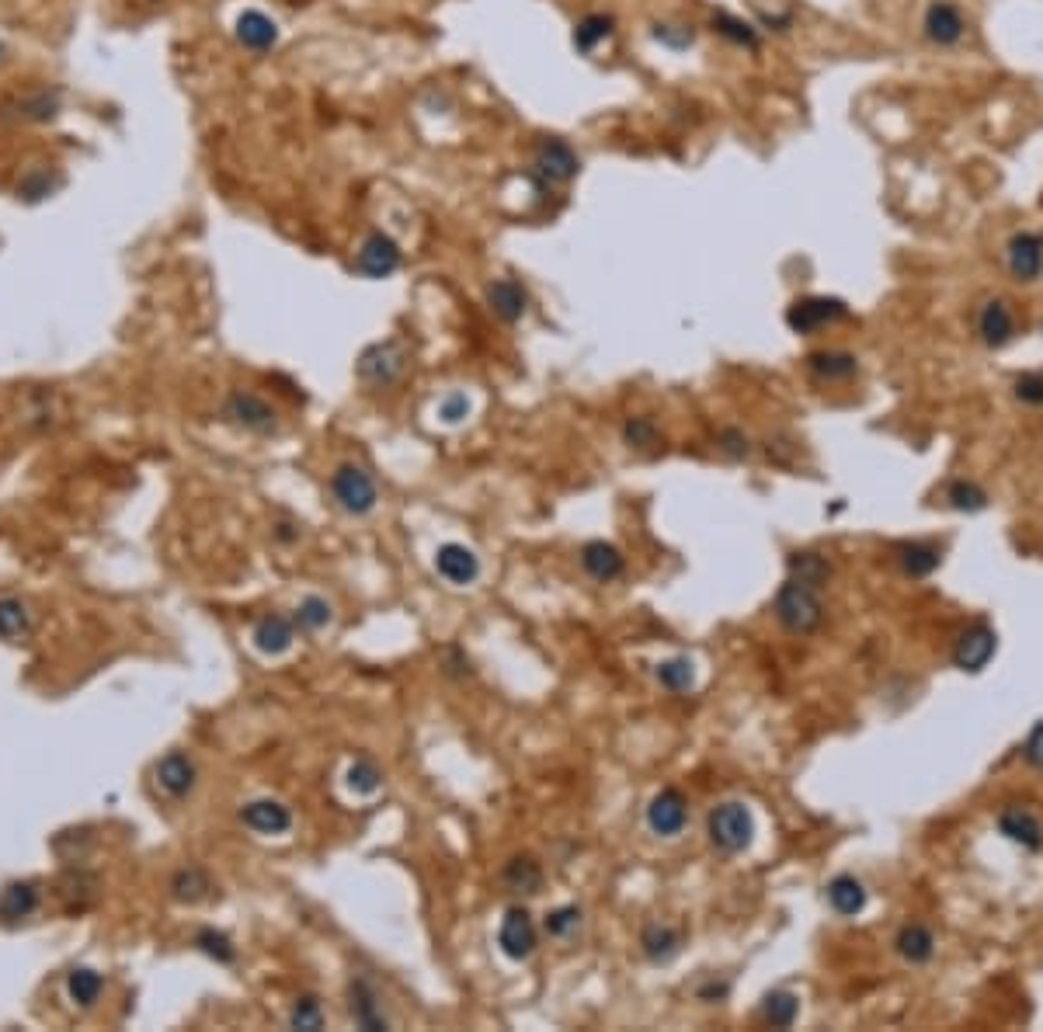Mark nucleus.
<instances>
[{
    "instance_id": "obj_1",
    "label": "nucleus",
    "mask_w": 1043,
    "mask_h": 1032,
    "mask_svg": "<svg viewBox=\"0 0 1043 1032\" xmlns=\"http://www.w3.org/2000/svg\"><path fill=\"white\" fill-rule=\"evenodd\" d=\"M775 619H780L783 629H790V633H796V637L814 633L825 619V605L818 598V588L790 578L780 588V595H775Z\"/></svg>"
},
{
    "instance_id": "obj_2",
    "label": "nucleus",
    "mask_w": 1043,
    "mask_h": 1032,
    "mask_svg": "<svg viewBox=\"0 0 1043 1032\" xmlns=\"http://www.w3.org/2000/svg\"><path fill=\"white\" fill-rule=\"evenodd\" d=\"M707 834L713 841V849H720L724 855H737V852H745L751 845L755 817H751V810L745 807V803L727 799V803H720V807L710 810Z\"/></svg>"
},
{
    "instance_id": "obj_3",
    "label": "nucleus",
    "mask_w": 1043,
    "mask_h": 1032,
    "mask_svg": "<svg viewBox=\"0 0 1043 1032\" xmlns=\"http://www.w3.org/2000/svg\"><path fill=\"white\" fill-rule=\"evenodd\" d=\"M407 348L396 337L376 341L358 355L355 361V376L366 382V387H393L396 379L407 372Z\"/></svg>"
},
{
    "instance_id": "obj_4",
    "label": "nucleus",
    "mask_w": 1043,
    "mask_h": 1032,
    "mask_svg": "<svg viewBox=\"0 0 1043 1032\" xmlns=\"http://www.w3.org/2000/svg\"><path fill=\"white\" fill-rule=\"evenodd\" d=\"M967 14L957 0H928L922 14V38L933 49H957L967 38Z\"/></svg>"
},
{
    "instance_id": "obj_5",
    "label": "nucleus",
    "mask_w": 1043,
    "mask_h": 1032,
    "mask_svg": "<svg viewBox=\"0 0 1043 1032\" xmlns=\"http://www.w3.org/2000/svg\"><path fill=\"white\" fill-rule=\"evenodd\" d=\"M533 170L543 185H567L581 175V157L578 150L560 140V137H546L536 143V153H533Z\"/></svg>"
},
{
    "instance_id": "obj_6",
    "label": "nucleus",
    "mask_w": 1043,
    "mask_h": 1032,
    "mask_svg": "<svg viewBox=\"0 0 1043 1032\" xmlns=\"http://www.w3.org/2000/svg\"><path fill=\"white\" fill-rule=\"evenodd\" d=\"M849 320V306L834 296H804L786 310V323L793 334H818L821 328Z\"/></svg>"
},
{
    "instance_id": "obj_7",
    "label": "nucleus",
    "mask_w": 1043,
    "mask_h": 1032,
    "mask_svg": "<svg viewBox=\"0 0 1043 1032\" xmlns=\"http://www.w3.org/2000/svg\"><path fill=\"white\" fill-rule=\"evenodd\" d=\"M331 494H334V501H337V508L341 511H348V514H369L372 508H376V484H372V476L363 470V466H352V463H345V466H337L334 470V476H331Z\"/></svg>"
},
{
    "instance_id": "obj_8",
    "label": "nucleus",
    "mask_w": 1043,
    "mask_h": 1032,
    "mask_svg": "<svg viewBox=\"0 0 1043 1032\" xmlns=\"http://www.w3.org/2000/svg\"><path fill=\"white\" fill-rule=\"evenodd\" d=\"M223 420L234 428H244L251 435H275L278 431V414L269 400L254 393H230L223 404Z\"/></svg>"
},
{
    "instance_id": "obj_9",
    "label": "nucleus",
    "mask_w": 1043,
    "mask_h": 1032,
    "mask_svg": "<svg viewBox=\"0 0 1043 1032\" xmlns=\"http://www.w3.org/2000/svg\"><path fill=\"white\" fill-rule=\"evenodd\" d=\"M1005 268L1022 285H1030L1043 275V229H1016L1005 240Z\"/></svg>"
},
{
    "instance_id": "obj_10",
    "label": "nucleus",
    "mask_w": 1043,
    "mask_h": 1032,
    "mask_svg": "<svg viewBox=\"0 0 1043 1032\" xmlns=\"http://www.w3.org/2000/svg\"><path fill=\"white\" fill-rule=\"evenodd\" d=\"M355 264H358V272H363L366 278H390L393 272H401L404 251L390 234L376 229V234H369L363 240V247H358V261Z\"/></svg>"
},
{
    "instance_id": "obj_11",
    "label": "nucleus",
    "mask_w": 1043,
    "mask_h": 1032,
    "mask_svg": "<svg viewBox=\"0 0 1043 1032\" xmlns=\"http://www.w3.org/2000/svg\"><path fill=\"white\" fill-rule=\"evenodd\" d=\"M498 946L508 960H519V963L529 960L540 946V932H536L533 914H529L525 908H508V914L501 917V928H498Z\"/></svg>"
},
{
    "instance_id": "obj_12",
    "label": "nucleus",
    "mask_w": 1043,
    "mask_h": 1032,
    "mask_svg": "<svg viewBox=\"0 0 1043 1032\" xmlns=\"http://www.w3.org/2000/svg\"><path fill=\"white\" fill-rule=\"evenodd\" d=\"M60 108H63L60 91H28L22 98H11L0 105V119L43 126V122H52L56 115H60Z\"/></svg>"
},
{
    "instance_id": "obj_13",
    "label": "nucleus",
    "mask_w": 1043,
    "mask_h": 1032,
    "mask_svg": "<svg viewBox=\"0 0 1043 1032\" xmlns=\"http://www.w3.org/2000/svg\"><path fill=\"white\" fill-rule=\"evenodd\" d=\"M154 779H157V786H161V793H164V796H170V799H185L188 793L195 790V782H199V769H195L192 755H185V751H167V755L154 764Z\"/></svg>"
},
{
    "instance_id": "obj_14",
    "label": "nucleus",
    "mask_w": 1043,
    "mask_h": 1032,
    "mask_svg": "<svg viewBox=\"0 0 1043 1032\" xmlns=\"http://www.w3.org/2000/svg\"><path fill=\"white\" fill-rule=\"evenodd\" d=\"M689 825V803L678 790H661L651 803H648V828L657 838H675Z\"/></svg>"
},
{
    "instance_id": "obj_15",
    "label": "nucleus",
    "mask_w": 1043,
    "mask_h": 1032,
    "mask_svg": "<svg viewBox=\"0 0 1043 1032\" xmlns=\"http://www.w3.org/2000/svg\"><path fill=\"white\" fill-rule=\"evenodd\" d=\"M240 820L248 825L254 834H269V838H275V834H286L289 828H293V810L286 807V803H278V799H251L248 807L240 810Z\"/></svg>"
},
{
    "instance_id": "obj_16",
    "label": "nucleus",
    "mask_w": 1043,
    "mask_h": 1032,
    "mask_svg": "<svg viewBox=\"0 0 1043 1032\" xmlns=\"http://www.w3.org/2000/svg\"><path fill=\"white\" fill-rule=\"evenodd\" d=\"M995 647H998V637L992 633L988 626H971L967 633L957 640V647H953V664L960 667V672H981L984 664L992 661V654H995Z\"/></svg>"
},
{
    "instance_id": "obj_17",
    "label": "nucleus",
    "mask_w": 1043,
    "mask_h": 1032,
    "mask_svg": "<svg viewBox=\"0 0 1043 1032\" xmlns=\"http://www.w3.org/2000/svg\"><path fill=\"white\" fill-rule=\"evenodd\" d=\"M435 570H439L449 584L463 588V584H473L481 578V560L473 549H466L460 543H446V546H439V553H435Z\"/></svg>"
},
{
    "instance_id": "obj_18",
    "label": "nucleus",
    "mask_w": 1043,
    "mask_h": 1032,
    "mask_svg": "<svg viewBox=\"0 0 1043 1032\" xmlns=\"http://www.w3.org/2000/svg\"><path fill=\"white\" fill-rule=\"evenodd\" d=\"M234 35L251 52H269L278 46V25L264 11H240L234 22Z\"/></svg>"
},
{
    "instance_id": "obj_19",
    "label": "nucleus",
    "mask_w": 1043,
    "mask_h": 1032,
    "mask_svg": "<svg viewBox=\"0 0 1043 1032\" xmlns=\"http://www.w3.org/2000/svg\"><path fill=\"white\" fill-rule=\"evenodd\" d=\"M487 306L490 313L505 323H519L529 310V293L525 285L515 282V278H495L487 285Z\"/></svg>"
},
{
    "instance_id": "obj_20",
    "label": "nucleus",
    "mask_w": 1043,
    "mask_h": 1032,
    "mask_svg": "<svg viewBox=\"0 0 1043 1032\" xmlns=\"http://www.w3.org/2000/svg\"><path fill=\"white\" fill-rule=\"evenodd\" d=\"M977 334L988 348H1005L1016 334V317L1005 299H988L977 313Z\"/></svg>"
},
{
    "instance_id": "obj_21",
    "label": "nucleus",
    "mask_w": 1043,
    "mask_h": 1032,
    "mask_svg": "<svg viewBox=\"0 0 1043 1032\" xmlns=\"http://www.w3.org/2000/svg\"><path fill=\"white\" fill-rule=\"evenodd\" d=\"M581 567H584L588 573H592L595 581L609 584V581L623 578V570H626V557H623V553H619L613 543H605V539H592V543H584V546H581Z\"/></svg>"
},
{
    "instance_id": "obj_22",
    "label": "nucleus",
    "mask_w": 1043,
    "mask_h": 1032,
    "mask_svg": "<svg viewBox=\"0 0 1043 1032\" xmlns=\"http://www.w3.org/2000/svg\"><path fill=\"white\" fill-rule=\"evenodd\" d=\"M616 35V17L609 11H592L574 22V32H571V43L581 56H592L598 46H605L609 38Z\"/></svg>"
},
{
    "instance_id": "obj_23",
    "label": "nucleus",
    "mask_w": 1043,
    "mask_h": 1032,
    "mask_svg": "<svg viewBox=\"0 0 1043 1032\" xmlns=\"http://www.w3.org/2000/svg\"><path fill=\"white\" fill-rule=\"evenodd\" d=\"M998 831H1001L1005 838H1009V841H1016V845L1030 849V852L1043 849V825H1040V820H1036L1030 810H1022V807H1009V810H1001V817H998Z\"/></svg>"
},
{
    "instance_id": "obj_24",
    "label": "nucleus",
    "mask_w": 1043,
    "mask_h": 1032,
    "mask_svg": "<svg viewBox=\"0 0 1043 1032\" xmlns=\"http://www.w3.org/2000/svg\"><path fill=\"white\" fill-rule=\"evenodd\" d=\"M43 897L39 887L32 879H22V883H8L4 893H0V922H25L35 911H39Z\"/></svg>"
},
{
    "instance_id": "obj_25",
    "label": "nucleus",
    "mask_w": 1043,
    "mask_h": 1032,
    "mask_svg": "<svg viewBox=\"0 0 1043 1032\" xmlns=\"http://www.w3.org/2000/svg\"><path fill=\"white\" fill-rule=\"evenodd\" d=\"M501 883L508 893H525L533 897L543 890V866L536 863L533 855H515L508 858L505 869H501Z\"/></svg>"
},
{
    "instance_id": "obj_26",
    "label": "nucleus",
    "mask_w": 1043,
    "mask_h": 1032,
    "mask_svg": "<svg viewBox=\"0 0 1043 1032\" xmlns=\"http://www.w3.org/2000/svg\"><path fill=\"white\" fill-rule=\"evenodd\" d=\"M804 366H807V372H810L814 379H821V382H842V379L856 376L860 361H856V355H849V352H810V355L804 358Z\"/></svg>"
},
{
    "instance_id": "obj_27",
    "label": "nucleus",
    "mask_w": 1043,
    "mask_h": 1032,
    "mask_svg": "<svg viewBox=\"0 0 1043 1032\" xmlns=\"http://www.w3.org/2000/svg\"><path fill=\"white\" fill-rule=\"evenodd\" d=\"M710 28H713L720 38H727V43H731V46H737V49L758 52V46H762V35H758V25H755V22H745V17H737V14H731V11H713Z\"/></svg>"
},
{
    "instance_id": "obj_28",
    "label": "nucleus",
    "mask_w": 1043,
    "mask_h": 1032,
    "mask_svg": "<svg viewBox=\"0 0 1043 1032\" xmlns=\"http://www.w3.org/2000/svg\"><path fill=\"white\" fill-rule=\"evenodd\" d=\"M640 949H643V956H648L651 963H672L678 956V949H681V932L672 928V925L654 922V925H648L640 932Z\"/></svg>"
},
{
    "instance_id": "obj_29",
    "label": "nucleus",
    "mask_w": 1043,
    "mask_h": 1032,
    "mask_svg": "<svg viewBox=\"0 0 1043 1032\" xmlns=\"http://www.w3.org/2000/svg\"><path fill=\"white\" fill-rule=\"evenodd\" d=\"M296 640V622L286 616H264L254 626V647L261 654H286Z\"/></svg>"
},
{
    "instance_id": "obj_30",
    "label": "nucleus",
    "mask_w": 1043,
    "mask_h": 1032,
    "mask_svg": "<svg viewBox=\"0 0 1043 1032\" xmlns=\"http://www.w3.org/2000/svg\"><path fill=\"white\" fill-rule=\"evenodd\" d=\"M828 904L834 908V914L856 917L866 908V890H863V883L856 876L842 873V876H834L828 883Z\"/></svg>"
},
{
    "instance_id": "obj_31",
    "label": "nucleus",
    "mask_w": 1043,
    "mask_h": 1032,
    "mask_svg": "<svg viewBox=\"0 0 1043 1032\" xmlns=\"http://www.w3.org/2000/svg\"><path fill=\"white\" fill-rule=\"evenodd\" d=\"M348 998H352V1016H355V1022H358V1025L369 1029V1032L387 1029V1016H383V1008H379L376 991H372L366 981H352Z\"/></svg>"
},
{
    "instance_id": "obj_32",
    "label": "nucleus",
    "mask_w": 1043,
    "mask_h": 1032,
    "mask_svg": "<svg viewBox=\"0 0 1043 1032\" xmlns=\"http://www.w3.org/2000/svg\"><path fill=\"white\" fill-rule=\"evenodd\" d=\"M209 890H213V879H209L205 869H199V866H185L170 876V897L181 904H199L202 897H209Z\"/></svg>"
},
{
    "instance_id": "obj_33",
    "label": "nucleus",
    "mask_w": 1043,
    "mask_h": 1032,
    "mask_svg": "<svg viewBox=\"0 0 1043 1032\" xmlns=\"http://www.w3.org/2000/svg\"><path fill=\"white\" fill-rule=\"evenodd\" d=\"M102 991H105V977L98 970H91V966H78L67 977V994H70V1001L73 1005H81V1008H91V1005H98V998H102Z\"/></svg>"
},
{
    "instance_id": "obj_34",
    "label": "nucleus",
    "mask_w": 1043,
    "mask_h": 1032,
    "mask_svg": "<svg viewBox=\"0 0 1043 1032\" xmlns=\"http://www.w3.org/2000/svg\"><path fill=\"white\" fill-rule=\"evenodd\" d=\"M898 952L908 963H928L936 952V939L925 925H904L898 935Z\"/></svg>"
},
{
    "instance_id": "obj_35",
    "label": "nucleus",
    "mask_w": 1043,
    "mask_h": 1032,
    "mask_svg": "<svg viewBox=\"0 0 1043 1032\" xmlns=\"http://www.w3.org/2000/svg\"><path fill=\"white\" fill-rule=\"evenodd\" d=\"M32 629V612L22 598H0V640H22Z\"/></svg>"
},
{
    "instance_id": "obj_36",
    "label": "nucleus",
    "mask_w": 1043,
    "mask_h": 1032,
    "mask_svg": "<svg viewBox=\"0 0 1043 1032\" xmlns=\"http://www.w3.org/2000/svg\"><path fill=\"white\" fill-rule=\"evenodd\" d=\"M796 1011H801V1001L790 991H772L762 1001V1019L775 1029H790L796 1022Z\"/></svg>"
},
{
    "instance_id": "obj_37",
    "label": "nucleus",
    "mask_w": 1043,
    "mask_h": 1032,
    "mask_svg": "<svg viewBox=\"0 0 1043 1032\" xmlns=\"http://www.w3.org/2000/svg\"><path fill=\"white\" fill-rule=\"evenodd\" d=\"M657 681L668 688V692H689L696 685V664L689 657H672L657 664Z\"/></svg>"
},
{
    "instance_id": "obj_38",
    "label": "nucleus",
    "mask_w": 1043,
    "mask_h": 1032,
    "mask_svg": "<svg viewBox=\"0 0 1043 1032\" xmlns=\"http://www.w3.org/2000/svg\"><path fill=\"white\" fill-rule=\"evenodd\" d=\"M898 560H901L904 573H912V578H928V573L939 567V549L925 546V543H912V546L898 549Z\"/></svg>"
},
{
    "instance_id": "obj_39",
    "label": "nucleus",
    "mask_w": 1043,
    "mask_h": 1032,
    "mask_svg": "<svg viewBox=\"0 0 1043 1032\" xmlns=\"http://www.w3.org/2000/svg\"><path fill=\"white\" fill-rule=\"evenodd\" d=\"M623 442L637 449V452H651L661 446V428L654 425L651 417H630L623 425Z\"/></svg>"
},
{
    "instance_id": "obj_40",
    "label": "nucleus",
    "mask_w": 1043,
    "mask_h": 1032,
    "mask_svg": "<svg viewBox=\"0 0 1043 1032\" xmlns=\"http://www.w3.org/2000/svg\"><path fill=\"white\" fill-rule=\"evenodd\" d=\"M345 782H348V790H352V793H358V796H372L379 786H383V772L376 769V761L358 758V761L352 764V769H348Z\"/></svg>"
},
{
    "instance_id": "obj_41",
    "label": "nucleus",
    "mask_w": 1043,
    "mask_h": 1032,
    "mask_svg": "<svg viewBox=\"0 0 1043 1032\" xmlns=\"http://www.w3.org/2000/svg\"><path fill=\"white\" fill-rule=\"evenodd\" d=\"M195 949L205 952L209 960H216V963H234V960H237V946L226 939L223 932H216V928H202V932L195 935Z\"/></svg>"
},
{
    "instance_id": "obj_42",
    "label": "nucleus",
    "mask_w": 1043,
    "mask_h": 1032,
    "mask_svg": "<svg viewBox=\"0 0 1043 1032\" xmlns=\"http://www.w3.org/2000/svg\"><path fill=\"white\" fill-rule=\"evenodd\" d=\"M324 1005H320L313 994H307V998H296V1005H293V1011H289V1025L293 1029H307V1032H317V1029H324Z\"/></svg>"
},
{
    "instance_id": "obj_43",
    "label": "nucleus",
    "mask_w": 1043,
    "mask_h": 1032,
    "mask_svg": "<svg viewBox=\"0 0 1043 1032\" xmlns=\"http://www.w3.org/2000/svg\"><path fill=\"white\" fill-rule=\"evenodd\" d=\"M56 188H60V178H56L52 170L39 167V170H32V175L22 178V185H17V195H22L25 202H39V199H49Z\"/></svg>"
},
{
    "instance_id": "obj_44",
    "label": "nucleus",
    "mask_w": 1043,
    "mask_h": 1032,
    "mask_svg": "<svg viewBox=\"0 0 1043 1032\" xmlns=\"http://www.w3.org/2000/svg\"><path fill=\"white\" fill-rule=\"evenodd\" d=\"M790 578L821 588L828 578V564L821 557H814V553H796V557H790Z\"/></svg>"
},
{
    "instance_id": "obj_45",
    "label": "nucleus",
    "mask_w": 1043,
    "mask_h": 1032,
    "mask_svg": "<svg viewBox=\"0 0 1043 1032\" xmlns=\"http://www.w3.org/2000/svg\"><path fill=\"white\" fill-rule=\"evenodd\" d=\"M546 935H554V939H571V935L581 928V911L574 904H564V908H554L546 914L543 922Z\"/></svg>"
},
{
    "instance_id": "obj_46",
    "label": "nucleus",
    "mask_w": 1043,
    "mask_h": 1032,
    "mask_svg": "<svg viewBox=\"0 0 1043 1032\" xmlns=\"http://www.w3.org/2000/svg\"><path fill=\"white\" fill-rule=\"evenodd\" d=\"M293 622L299 629H307V633H317V629H324L331 622V605L324 598H303Z\"/></svg>"
},
{
    "instance_id": "obj_47",
    "label": "nucleus",
    "mask_w": 1043,
    "mask_h": 1032,
    "mask_svg": "<svg viewBox=\"0 0 1043 1032\" xmlns=\"http://www.w3.org/2000/svg\"><path fill=\"white\" fill-rule=\"evenodd\" d=\"M651 35L657 38L661 46H668V49H675V52L689 49V46L696 43V28H692V25H672V22H657V25L651 28Z\"/></svg>"
},
{
    "instance_id": "obj_48",
    "label": "nucleus",
    "mask_w": 1043,
    "mask_h": 1032,
    "mask_svg": "<svg viewBox=\"0 0 1043 1032\" xmlns=\"http://www.w3.org/2000/svg\"><path fill=\"white\" fill-rule=\"evenodd\" d=\"M946 497H950V505L957 511H984L988 508V494H984L977 484H967V481H957Z\"/></svg>"
},
{
    "instance_id": "obj_49",
    "label": "nucleus",
    "mask_w": 1043,
    "mask_h": 1032,
    "mask_svg": "<svg viewBox=\"0 0 1043 1032\" xmlns=\"http://www.w3.org/2000/svg\"><path fill=\"white\" fill-rule=\"evenodd\" d=\"M1016 400L1030 407H1040L1043 404V372H1027L1016 379Z\"/></svg>"
},
{
    "instance_id": "obj_50",
    "label": "nucleus",
    "mask_w": 1043,
    "mask_h": 1032,
    "mask_svg": "<svg viewBox=\"0 0 1043 1032\" xmlns=\"http://www.w3.org/2000/svg\"><path fill=\"white\" fill-rule=\"evenodd\" d=\"M716 446H720V452L731 455V459H745V455L751 452L748 435H745V431H737V428L720 431V435H716Z\"/></svg>"
},
{
    "instance_id": "obj_51",
    "label": "nucleus",
    "mask_w": 1043,
    "mask_h": 1032,
    "mask_svg": "<svg viewBox=\"0 0 1043 1032\" xmlns=\"http://www.w3.org/2000/svg\"><path fill=\"white\" fill-rule=\"evenodd\" d=\"M470 414V396L466 393H449L442 404H439V417L446 420V425H460V420Z\"/></svg>"
},
{
    "instance_id": "obj_52",
    "label": "nucleus",
    "mask_w": 1043,
    "mask_h": 1032,
    "mask_svg": "<svg viewBox=\"0 0 1043 1032\" xmlns=\"http://www.w3.org/2000/svg\"><path fill=\"white\" fill-rule=\"evenodd\" d=\"M1022 755H1027V761L1033 764V769H1043V723L1033 726V734L1027 740V748H1022Z\"/></svg>"
},
{
    "instance_id": "obj_53",
    "label": "nucleus",
    "mask_w": 1043,
    "mask_h": 1032,
    "mask_svg": "<svg viewBox=\"0 0 1043 1032\" xmlns=\"http://www.w3.org/2000/svg\"><path fill=\"white\" fill-rule=\"evenodd\" d=\"M4 63H8V43L0 38V67H4Z\"/></svg>"
}]
</instances>
